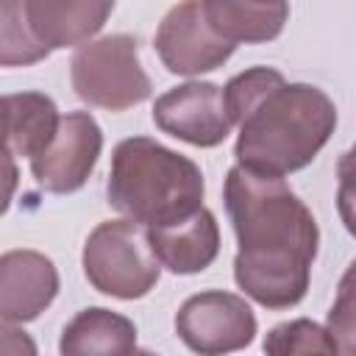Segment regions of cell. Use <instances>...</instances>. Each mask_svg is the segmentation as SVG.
Instances as JSON below:
<instances>
[{
	"instance_id": "277c9868",
	"label": "cell",
	"mask_w": 356,
	"mask_h": 356,
	"mask_svg": "<svg viewBox=\"0 0 356 356\" xmlns=\"http://www.w3.org/2000/svg\"><path fill=\"white\" fill-rule=\"evenodd\" d=\"M86 281L111 298H145L161 275V264L150 250L147 228L136 220H106L83 245Z\"/></svg>"
},
{
	"instance_id": "8992f818",
	"label": "cell",
	"mask_w": 356,
	"mask_h": 356,
	"mask_svg": "<svg viewBox=\"0 0 356 356\" xmlns=\"http://www.w3.org/2000/svg\"><path fill=\"white\" fill-rule=\"evenodd\" d=\"M175 334L195 353H231L253 342L256 314L245 298L222 289H206L181 303L175 314Z\"/></svg>"
},
{
	"instance_id": "30bf717a",
	"label": "cell",
	"mask_w": 356,
	"mask_h": 356,
	"mask_svg": "<svg viewBox=\"0 0 356 356\" xmlns=\"http://www.w3.org/2000/svg\"><path fill=\"white\" fill-rule=\"evenodd\" d=\"M58 295V270L39 250H8L0 256V320L31 323Z\"/></svg>"
},
{
	"instance_id": "ba28073f",
	"label": "cell",
	"mask_w": 356,
	"mask_h": 356,
	"mask_svg": "<svg viewBox=\"0 0 356 356\" xmlns=\"http://www.w3.org/2000/svg\"><path fill=\"white\" fill-rule=\"evenodd\" d=\"M156 53L172 75H203L222 67L236 44L211 31L203 17L200 0H181L172 6L156 31Z\"/></svg>"
},
{
	"instance_id": "d6986e66",
	"label": "cell",
	"mask_w": 356,
	"mask_h": 356,
	"mask_svg": "<svg viewBox=\"0 0 356 356\" xmlns=\"http://www.w3.org/2000/svg\"><path fill=\"white\" fill-rule=\"evenodd\" d=\"M0 353H14V356H33L36 353V342L22 331L17 328L14 323L8 320H0Z\"/></svg>"
},
{
	"instance_id": "7a4b0ae2",
	"label": "cell",
	"mask_w": 356,
	"mask_h": 356,
	"mask_svg": "<svg viewBox=\"0 0 356 356\" xmlns=\"http://www.w3.org/2000/svg\"><path fill=\"white\" fill-rule=\"evenodd\" d=\"M222 200L239 245L234 273L286 275L312 270L320 228L312 209L284 178L234 164L225 175Z\"/></svg>"
},
{
	"instance_id": "e0dca14e",
	"label": "cell",
	"mask_w": 356,
	"mask_h": 356,
	"mask_svg": "<svg viewBox=\"0 0 356 356\" xmlns=\"http://www.w3.org/2000/svg\"><path fill=\"white\" fill-rule=\"evenodd\" d=\"M261 348L267 353H278V356H286V353H337L339 350L334 337L323 325H317L306 317L275 325L264 337Z\"/></svg>"
},
{
	"instance_id": "3957f363",
	"label": "cell",
	"mask_w": 356,
	"mask_h": 356,
	"mask_svg": "<svg viewBox=\"0 0 356 356\" xmlns=\"http://www.w3.org/2000/svg\"><path fill=\"white\" fill-rule=\"evenodd\" d=\"M200 167L150 136H128L111 153L108 206L145 228L175 222L203 206Z\"/></svg>"
},
{
	"instance_id": "ffe728a7",
	"label": "cell",
	"mask_w": 356,
	"mask_h": 356,
	"mask_svg": "<svg viewBox=\"0 0 356 356\" xmlns=\"http://www.w3.org/2000/svg\"><path fill=\"white\" fill-rule=\"evenodd\" d=\"M17 184H19L17 161H14L11 153L0 150V217L8 211V206L14 200V192H17Z\"/></svg>"
},
{
	"instance_id": "4fadbf2b",
	"label": "cell",
	"mask_w": 356,
	"mask_h": 356,
	"mask_svg": "<svg viewBox=\"0 0 356 356\" xmlns=\"http://www.w3.org/2000/svg\"><path fill=\"white\" fill-rule=\"evenodd\" d=\"M203 17L231 44H261L281 36L289 0H200Z\"/></svg>"
},
{
	"instance_id": "5b68a950",
	"label": "cell",
	"mask_w": 356,
	"mask_h": 356,
	"mask_svg": "<svg viewBox=\"0 0 356 356\" xmlns=\"http://www.w3.org/2000/svg\"><path fill=\"white\" fill-rule=\"evenodd\" d=\"M75 95L106 111H125L150 97L153 83L139 61V44L128 33H111L78 44L70 61Z\"/></svg>"
},
{
	"instance_id": "ac0fdd59",
	"label": "cell",
	"mask_w": 356,
	"mask_h": 356,
	"mask_svg": "<svg viewBox=\"0 0 356 356\" xmlns=\"http://www.w3.org/2000/svg\"><path fill=\"white\" fill-rule=\"evenodd\" d=\"M337 348H339V337L350 339L353 337V292H350V270L345 273L342 278V286H339V300L334 303L331 314H328V328H325Z\"/></svg>"
},
{
	"instance_id": "8fae6325",
	"label": "cell",
	"mask_w": 356,
	"mask_h": 356,
	"mask_svg": "<svg viewBox=\"0 0 356 356\" xmlns=\"http://www.w3.org/2000/svg\"><path fill=\"white\" fill-rule=\"evenodd\" d=\"M147 242L161 267L175 275H195L211 267L220 253V225L206 206H197L192 214L147 228Z\"/></svg>"
},
{
	"instance_id": "9a60e30c",
	"label": "cell",
	"mask_w": 356,
	"mask_h": 356,
	"mask_svg": "<svg viewBox=\"0 0 356 356\" xmlns=\"http://www.w3.org/2000/svg\"><path fill=\"white\" fill-rule=\"evenodd\" d=\"M8 100V150L33 159L58 128V108L42 92L6 95Z\"/></svg>"
},
{
	"instance_id": "9c48e42d",
	"label": "cell",
	"mask_w": 356,
	"mask_h": 356,
	"mask_svg": "<svg viewBox=\"0 0 356 356\" xmlns=\"http://www.w3.org/2000/svg\"><path fill=\"white\" fill-rule=\"evenodd\" d=\"M153 122L159 131L195 147H217L231 134L222 89L209 81H189L159 95L153 103Z\"/></svg>"
},
{
	"instance_id": "52a82bcc",
	"label": "cell",
	"mask_w": 356,
	"mask_h": 356,
	"mask_svg": "<svg viewBox=\"0 0 356 356\" xmlns=\"http://www.w3.org/2000/svg\"><path fill=\"white\" fill-rule=\"evenodd\" d=\"M103 150V131L89 111H67L58 117V128L50 142L31 159L36 184L50 195L78 192Z\"/></svg>"
},
{
	"instance_id": "6da1fadb",
	"label": "cell",
	"mask_w": 356,
	"mask_h": 356,
	"mask_svg": "<svg viewBox=\"0 0 356 356\" xmlns=\"http://www.w3.org/2000/svg\"><path fill=\"white\" fill-rule=\"evenodd\" d=\"M231 125H239L234 145L236 164L289 175L309 167L337 128L334 100L312 83H289L273 67H250L222 86Z\"/></svg>"
},
{
	"instance_id": "7c38bea8",
	"label": "cell",
	"mask_w": 356,
	"mask_h": 356,
	"mask_svg": "<svg viewBox=\"0 0 356 356\" xmlns=\"http://www.w3.org/2000/svg\"><path fill=\"white\" fill-rule=\"evenodd\" d=\"M117 0H25L39 42L50 50L89 42L111 17Z\"/></svg>"
},
{
	"instance_id": "2e32d148",
	"label": "cell",
	"mask_w": 356,
	"mask_h": 356,
	"mask_svg": "<svg viewBox=\"0 0 356 356\" xmlns=\"http://www.w3.org/2000/svg\"><path fill=\"white\" fill-rule=\"evenodd\" d=\"M47 56L50 47L33 33L25 0H0V67H31Z\"/></svg>"
},
{
	"instance_id": "44dd1931",
	"label": "cell",
	"mask_w": 356,
	"mask_h": 356,
	"mask_svg": "<svg viewBox=\"0 0 356 356\" xmlns=\"http://www.w3.org/2000/svg\"><path fill=\"white\" fill-rule=\"evenodd\" d=\"M0 150L11 153L8 150V100L0 97ZM14 156V153H11Z\"/></svg>"
},
{
	"instance_id": "5bb4252c",
	"label": "cell",
	"mask_w": 356,
	"mask_h": 356,
	"mask_svg": "<svg viewBox=\"0 0 356 356\" xmlns=\"http://www.w3.org/2000/svg\"><path fill=\"white\" fill-rule=\"evenodd\" d=\"M58 350L64 356H95V353H134L136 325L111 309L89 306L81 309L61 331Z\"/></svg>"
}]
</instances>
